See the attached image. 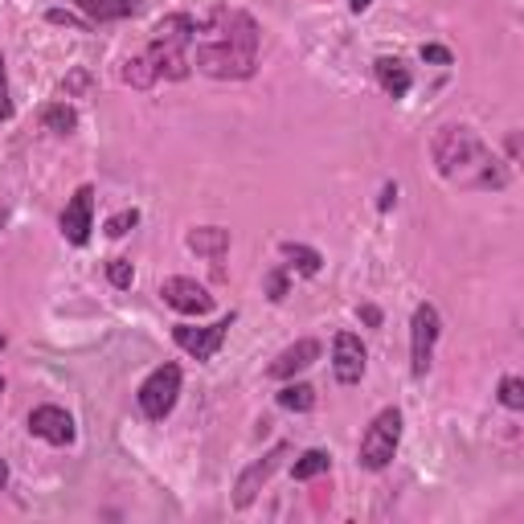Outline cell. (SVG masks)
Masks as SVG:
<instances>
[{"mask_svg": "<svg viewBox=\"0 0 524 524\" xmlns=\"http://www.w3.org/2000/svg\"><path fill=\"white\" fill-rule=\"evenodd\" d=\"M373 5V0H348V9H353V13H365Z\"/></svg>", "mask_w": 524, "mask_h": 524, "instance_id": "4dcf8cb0", "label": "cell"}, {"mask_svg": "<svg viewBox=\"0 0 524 524\" xmlns=\"http://www.w3.org/2000/svg\"><path fill=\"white\" fill-rule=\"evenodd\" d=\"M267 291H271V299H275V303H279V299H287V275H283V271H271Z\"/></svg>", "mask_w": 524, "mask_h": 524, "instance_id": "83f0119b", "label": "cell"}, {"mask_svg": "<svg viewBox=\"0 0 524 524\" xmlns=\"http://www.w3.org/2000/svg\"><path fill=\"white\" fill-rule=\"evenodd\" d=\"M123 78H127L131 86H140V91H144V86H152V82H156V70H152V62L140 54V58H131V62H127Z\"/></svg>", "mask_w": 524, "mask_h": 524, "instance_id": "7402d4cb", "label": "cell"}, {"mask_svg": "<svg viewBox=\"0 0 524 524\" xmlns=\"http://www.w3.org/2000/svg\"><path fill=\"white\" fill-rule=\"evenodd\" d=\"M0 226H5V209H0Z\"/></svg>", "mask_w": 524, "mask_h": 524, "instance_id": "e575fe53", "label": "cell"}, {"mask_svg": "<svg viewBox=\"0 0 524 524\" xmlns=\"http://www.w3.org/2000/svg\"><path fill=\"white\" fill-rule=\"evenodd\" d=\"M46 21H50V25H66V29H78V33H91V29H95V25L86 21V17H74V13H66V9H50V13H46Z\"/></svg>", "mask_w": 524, "mask_h": 524, "instance_id": "d4e9b609", "label": "cell"}, {"mask_svg": "<svg viewBox=\"0 0 524 524\" xmlns=\"http://www.w3.org/2000/svg\"><path fill=\"white\" fill-rule=\"evenodd\" d=\"M430 156H434V168L463 189H504L508 185V172L500 168L492 148L479 140L467 123L439 127V136L430 144Z\"/></svg>", "mask_w": 524, "mask_h": 524, "instance_id": "7a4b0ae2", "label": "cell"}, {"mask_svg": "<svg viewBox=\"0 0 524 524\" xmlns=\"http://www.w3.org/2000/svg\"><path fill=\"white\" fill-rule=\"evenodd\" d=\"M279 254L287 258V267L299 271V275H320V267H324V254L316 246H303V242H283Z\"/></svg>", "mask_w": 524, "mask_h": 524, "instance_id": "e0dca14e", "label": "cell"}, {"mask_svg": "<svg viewBox=\"0 0 524 524\" xmlns=\"http://www.w3.org/2000/svg\"><path fill=\"white\" fill-rule=\"evenodd\" d=\"M107 279H111V287L127 291L131 279H136V267H131V258H111V262H107Z\"/></svg>", "mask_w": 524, "mask_h": 524, "instance_id": "603a6c76", "label": "cell"}, {"mask_svg": "<svg viewBox=\"0 0 524 524\" xmlns=\"http://www.w3.org/2000/svg\"><path fill=\"white\" fill-rule=\"evenodd\" d=\"M136 226H140V209H119V213L107 217L103 230H107V238H123L127 230H136Z\"/></svg>", "mask_w": 524, "mask_h": 524, "instance_id": "44dd1931", "label": "cell"}, {"mask_svg": "<svg viewBox=\"0 0 524 524\" xmlns=\"http://www.w3.org/2000/svg\"><path fill=\"white\" fill-rule=\"evenodd\" d=\"M177 398H181V365H160L144 377L136 402L144 410L148 422H164L172 410H177Z\"/></svg>", "mask_w": 524, "mask_h": 524, "instance_id": "5b68a950", "label": "cell"}, {"mask_svg": "<svg viewBox=\"0 0 524 524\" xmlns=\"http://www.w3.org/2000/svg\"><path fill=\"white\" fill-rule=\"evenodd\" d=\"M185 246L193 254H201V258H222L230 250V230H222V226H197V230H189Z\"/></svg>", "mask_w": 524, "mask_h": 524, "instance_id": "2e32d148", "label": "cell"}, {"mask_svg": "<svg viewBox=\"0 0 524 524\" xmlns=\"http://www.w3.org/2000/svg\"><path fill=\"white\" fill-rule=\"evenodd\" d=\"M5 344H9V336H5V332H0V348H5Z\"/></svg>", "mask_w": 524, "mask_h": 524, "instance_id": "d6a6232c", "label": "cell"}, {"mask_svg": "<svg viewBox=\"0 0 524 524\" xmlns=\"http://www.w3.org/2000/svg\"><path fill=\"white\" fill-rule=\"evenodd\" d=\"M283 410H295V414H308L316 406V389L312 385H303V381H287L279 389V398H275Z\"/></svg>", "mask_w": 524, "mask_h": 524, "instance_id": "d6986e66", "label": "cell"}, {"mask_svg": "<svg viewBox=\"0 0 524 524\" xmlns=\"http://www.w3.org/2000/svg\"><path fill=\"white\" fill-rule=\"evenodd\" d=\"M29 434L50 447H70L74 443V418L62 406H37L29 410Z\"/></svg>", "mask_w": 524, "mask_h": 524, "instance_id": "7c38bea8", "label": "cell"}, {"mask_svg": "<svg viewBox=\"0 0 524 524\" xmlns=\"http://www.w3.org/2000/svg\"><path fill=\"white\" fill-rule=\"evenodd\" d=\"M0 398H5V377H0Z\"/></svg>", "mask_w": 524, "mask_h": 524, "instance_id": "836d02e7", "label": "cell"}, {"mask_svg": "<svg viewBox=\"0 0 524 524\" xmlns=\"http://www.w3.org/2000/svg\"><path fill=\"white\" fill-rule=\"evenodd\" d=\"M74 5L91 25H111V21H127L144 13V0H74Z\"/></svg>", "mask_w": 524, "mask_h": 524, "instance_id": "5bb4252c", "label": "cell"}, {"mask_svg": "<svg viewBox=\"0 0 524 524\" xmlns=\"http://www.w3.org/2000/svg\"><path fill=\"white\" fill-rule=\"evenodd\" d=\"M320 361V340H312V336H303V340H295V344H287L283 353L271 361V377H279V381H291L295 373H303L308 365H316Z\"/></svg>", "mask_w": 524, "mask_h": 524, "instance_id": "4fadbf2b", "label": "cell"}, {"mask_svg": "<svg viewBox=\"0 0 524 524\" xmlns=\"http://www.w3.org/2000/svg\"><path fill=\"white\" fill-rule=\"evenodd\" d=\"M58 226H62V238L70 246H86V242H91V230H95V189L91 185H78L74 189V197L66 201Z\"/></svg>", "mask_w": 524, "mask_h": 524, "instance_id": "9c48e42d", "label": "cell"}, {"mask_svg": "<svg viewBox=\"0 0 524 524\" xmlns=\"http://www.w3.org/2000/svg\"><path fill=\"white\" fill-rule=\"evenodd\" d=\"M193 37H197V21L189 13H168L152 29V46L144 50V58L152 62L156 78H168V82L189 78V70H193V58H189Z\"/></svg>", "mask_w": 524, "mask_h": 524, "instance_id": "3957f363", "label": "cell"}, {"mask_svg": "<svg viewBox=\"0 0 524 524\" xmlns=\"http://www.w3.org/2000/svg\"><path fill=\"white\" fill-rule=\"evenodd\" d=\"M500 406L524 410V381H520V377H504V381H500Z\"/></svg>", "mask_w": 524, "mask_h": 524, "instance_id": "cb8c5ba5", "label": "cell"}, {"mask_svg": "<svg viewBox=\"0 0 524 524\" xmlns=\"http://www.w3.org/2000/svg\"><path fill=\"white\" fill-rule=\"evenodd\" d=\"M258 21L242 9H213L205 21H197L193 37V62L209 78H254L258 70Z\"/></svg>", "mask_w": 524, "mask_h": 524, "instance_id": "6da1fadb", "label": "cell"}, {"mask_svg": "<svg viewBox=\"0 0 524 524\" xmlns=\"http://www.w3.org/2000/svg\"><path fill=\"white\" fill-rule=\"evenodd\" d=\"M0 119H13V99H9V74H5V54H0Z\"/></svg>", "mask_w": 524, "mask_h": 524, "instance_id": "484cf974", "label": "cell"}, {"mask_svg": "<svg viewBox=\"0 0 524 524\" xmlns=\"http://www.w3.org/2000/svg\"><path fill=\"white\" fill-rule=\"evenodd\" d=\"M361 320H365L369 328H381V312L373 308V303H365V308H361Z\"/></svg>", "mask_w": 524, "mask_h": 524, "instance_id": "f1b7e54d", "label": "cell"}, {"mask_svg": "<svg viewBox=\"0 0 524 524\" xmlns=\"http://www.w3.org/2000/svg\"><path fill=\"white\" fill-rule=\"evenodd\" d=\"M393 201H398V185H385V189H381V201H377V209H389Z\"/></svg>", "mask_w": 524, "mask_h": 524, "instance_id": "f546056e", "label": "cell"}, {"mask_svg": "<svg viewBox=\"0 0 524 524\" xmlns=\"http://www.w3.org/2000/svg\"><path fill=\"white\" fill-rule=\"evenodd\" d=\"M365 361H369V353H365L361 336L357 332H336V340H332V373H336V381L357 385L365 377Z\"/></svg>", "mask_w": 524, "mask_h": 524, "instance_id": "8fae6325", "label": "cell"}, {"mask_svg": "<svg viewBox=\"0 0 524 524\" xmlns=\"http://www.w3.org/2000/svg\"><path fill=\"white\" fill-rule=\"evenodd\" d=\"M160 299L168 303L172 312H181V316H205L213 308V295L197 283V279H185V275H172L160 283Z\"/></svg>", "mask_w": 524, "mask_h": 524, "instance_id": "30bf717a", "label": "cell"}, {"mask_svg": "<svg viewBox=\"0 0 524 524\" xmlns=\"http://www.w3.org/2000/svg\"><path fill=\"white\" fill-rule=\"evenodd\" d=\"M422 62H434V66H451L455 58H451V50H443V46H422Z\"/></svg>", "mask_w": 524, "mask_h": 524, "instance_id": "4316f807", "label": "cell"}, {"mask_svg": "<svg viewBox=\"0 0 524 524\" xmlns=\"http://www.w3.org/2000/svg\"><path fill=\"white\" fill-rule=\"evenodd\" d=\"M230 328H234V316H222L217 324H205V328H197V324H177V328H172V340H177L193 361H213L217 348L226 344Z\"/></svg>", "mask_w": 524, "mask_h": 524, "instance_id": "52a82bcc", "label": "cell"}, {"mask_svg": "<svg viewBox=\"0 0 524 524\" xmlns=\"http://www.w3.org/2000/svg\"><path fill=\"white\" fill-rule=\"evenodd\" d=\"M398 443H402V410L389 406V410H381L369 422L365 439H361V451H357V463L365 471H385L393 463V455H398Z\"/></svg>", "mask_w": 524, "mask_h": 524, "instance_id": "277c9868", "label": "cell"}, {"mask_svg": "<svg viewBox=\"0 0 524 524\" xmlns=\"http://www.w3.org/2000/svg\"><path fill=\"white\" fill-rule=\"evenodd\" d=\"M5 484H9V463L0 459V492H5Z\"/></svg>", "mask_w": 524, "mask_h": 524, "instance_id": "1f68e13d", "label": "cell"}, {"mask_svg": "<svg viewBox=\"0 0 524 524\" xmlns=\"http://www.w3.org/2000/svg\"><path fill=\"white\" fill-rule=\"evenodd\" d=\"M439 332H443L439 308H434V303H418L414 320H410V369H414V377H426V373H430Z\"/></svg>", "mask_w": 524, "mask_h": 524, "instance_id": "8992f818", "label": "cell"}, {"mask_svg": "<svg viewBox=\"0 0 524 524\" xmlns=\"http://www.w3.org/2000/svg\"><path fill=\"white\" fill-rule=\"evenodd\" d=\"M328 467H332V455L320 451V447H312V451H303V455L295 459L291 475H295V479H316V475H324Z\"/></svg>", "mask_w": 524, "mask_h": 524, "instance_id": "ffe728a7", "label": "cell"}, {"mask_svg": "<svg viewBox=\"0 0 524 524\" xmlns=\"http://www.w3.org/2000/svg\"><path fill=\"white\" fill-rule=\"evenodd\" d=\"M373 70H377V82H381V91H385L389 99H406V95H410L414 78H410V70H406L398 58H377Z\"/></svg>", "mask_w": 524, "mask_h": 524, "instance_id": "9a60e30c", "label": "cell"}, {"mask_svg": "<svg viewBox=\"0 0 524 524\" xmlns=\"http://www.w3.org/2000/svg\"><path fill=\"white\" fill-rule=\"evenodd\" d=\"M287 455H291V447H287V443H275L262 459H254V463L238 475V484H234V508H250V504L258 500V492L267 488V479L279 471V463H283Z\"/></svg>", "mask_w": 524, "mask_h": 524, "instance_id": "ba28073f", "label": "cell"}, {"mask_svg": "<svg viewBox=\"0 0 524 524\" xmlns=\"http://www.w3.org/2000/svg\"><path fill=\"white\" fill-rule=\"evenodd\" d=\"M41 127L54 131V136H70V131L78 127V111L70 103H46L41 107Z\"/></svg>", "mask_w": 524, "mask_h": 524, "instance_id": "ac0fdd59", "label": "cell"}]
</instances>
